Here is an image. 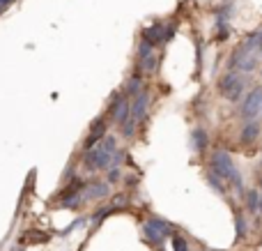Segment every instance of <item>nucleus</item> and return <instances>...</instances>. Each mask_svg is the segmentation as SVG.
Masks as SVG:
<instances>
[{
	"mask_svg": "<svg viewBox=\"0 0 262 251\" xmlns=\"http://www.w3.org/2000/svg\"><path fill=\"white\" fill-rule=\"evenodd\" d=\"M115 150H118V141H115V136L106 134L97 145H92V148H88L85 150V155H83V166H85L90 173H97V171L108 169Z\"/></svg>",
	"mask_w": 262,
	"mask_h": 251,
	"instance_id": "nucleus-1",
	"label": "nucleus"
},
{
	"mask_svg": "<svg viewBox=\"0 0 262 251\" xmlns=\"http://www.w3.org/2000/svg\"><path fill=\"white\" fill-rule=\"evenodd\" d=\"M209 169H212V173H216L219 178H223L228 184H235L237 194H244V182H242V175L239 171L235 169V161H232L230 152L223 150V148H219V150L212 152V157H209Z\"/></svg>",
	"mask_w": 262,
	"mask_h": 251,
	"instance_id": "nucleus-2",
	"label": "nucleus"
},
{
	"mask_svg": "<svg viewBox=\"0 0 262 251\" xmlns=\"http://www.w3.org/2000/svg\"><path fill=\"white\" fill-rule=\"evenodd\" d=\"M244 90H246V78L239 76V74L228 72L219 78V92H221L223 99L239 101L242 97H244Z\"/></svg>",
	"mask_w": 262,
	"mask_h": 251,
	"instance_id": "nucleus-3",
	"label": "nucleus"
},
{
	"mask_svg": "<svg viewBox=\"0 0 262 251\" xmlns=\"http://www.w3.org/2000/svg\"><path fill=\"white\" fill-rule=\"evenodd\" d=\"M131 115V104H129V97L127 92H115L113 99H111L108 104V120L111 122H115L118 127H122L124 122H127V118Z\"/></svg>",
	"mask_w": 262,
	"mask_h": 251,
	"instance_id": "nucleus-4",
	"label": "nucleus"
},
{
	"mask_svg": "<svg viewBox=\"0 0 262 251\" xmlns=\"http://www.w3.org/2000/svg\"><path fill=\"white\" fill-rule=\"evenodd\" d=\"M143 233L152 244H161L168 235H172V228H170V224H166L163 219L152 217V219H147L143 224Z\"/></svg>",
	"mask_w": 262,
	"mask_h": 251,
	"instance_id": "nucleus-5",
	"label": "nucleus"
},
{
	"mask_svg": "<svg viewBox=\"0 0 262 251\" xmlns=\"http://www.w3.org/2000/svg\"><path fill=\"white\" fill-rule=\"evenodd\" d=\"M260 104H262V88H253V90L249 92V95L244 97V101H242V118L249 122V120H255L260 115Z\"/></svg>",
	"mask_w": 262,
	"mask_h": 251,
	"instance_id": "nucleus-6",
	"label": "nucleus"
},
{
	"mask_svg": "<svg viewBox=\"0 0 262 251\" xmlns=\"http://www.w3.org/2000/svg\"><path fill=\"white\" fill-rule=\"evenodd\" d=\"M138 65H140V69H145V72H152L154 67H157V53H154V46L149 44V41H145V39H140V44H138Z\"/></svg>",
	"mask_w": 262,
	"mask_h": 251,
	"instance_id": "nucleus-7",
	"label": "nucleus"
},
{
	"mask_svg": "<svg viewBox=\"0 0 262 251\" xmlns=\"http://www.w3.org/2000/svg\"><path fill=\"white\" fill-rule=\"evenodd\" d=\"M106 132H108V124H106V120L104 118H97L95 122L90 124V134L85 136V143H83V148H92V145H97V143L101 141V138L106 136Z\"/></svg>",
	"mask_w": 262,
	"mask_h": 251,
	"instance_id": "nucleus-8",
	"label": "nucleus"
},
{
	"mask_svg": "<svg viewBox=\"0 0 262 251\" xmlns=\"http://www.w3.org/2000/svg\"><path fill=\"white\" fill-rule=\"evenodd\" d=\"M147 106H149V92L140 90L138 95L134 97V104H131V118H134L136 122H140V120L145 118V113H147Z\"/></svg>",
	"mask_w": 262,
	"mask_h": 251,
	"instance_id": "nucleus-9",
	"label": "nucleus"
},
{
	"mask_svg": "<svg viewBox=\"0 0 262 251\" xmlns=\"http://www.w3.org/2000/svg\"><path fill=\"white\" fill-rule=\"evenodd\" d=\"M108 182H92L90 187H85L83 192V201H97V198H106L108 196Z\"/></svg>",
	"mask_w": 262,
	"mask_h": 251,
	"instance_id": "nucleus-10",
	"label": "nucleus"
},
{
	"mask_svg": "<svg viewBox=\"0 0 262 251\" xmlns=\"http://www.w3.org/2000/svg\"><path fill=\"white\" fill-rule=\"evenodd\" d=\"M239 134H242L239 141L244 143V145H251V143H255V141H258V136H260V124L253 122V120H249Z\"/></svg>",
	"mask_w": 262,
	"mask_h": 251,
	"instance_id": "nucleus-11",
	"label": "nucleus"
},
{
	"mask_svg": "<svg viewBox=\"0 0 262 251\" xmlns=\"http://www.w3.org/2000/svg\"><path fill=\"white\" fill-rule=\"evenodd\" d=\"M140 90H143V78H140V74L136 72L127 81V86H124V92H127V97H136Z\"/></svg>",
	"mask_w": 262,
	"mask_h": 251,
	"instance_id": "nucleus-12",
	"label": "nucleus"
},
{
	"mask_svg": "<svg viewBox=\"0 0 262 251\" xmlns=\"http://www.w3.org/2000/svg\"><path fill=\"white\" fill-rule=\"evenodd\" d=\"M191 145H193L195 152H205V148H207V134H205L203 129H195V132L191 134Z\"/></svg>",
	"mask_w": 262,
	"mask_h": 251,
	"instance_id": "nucleus-13",
	"label": "nucleus"
},
{
	"mask_svg": "<svg viewBox=\"0 0 262 251\" xmlns=\"http://www.w3.org/2000/svg\"><path fill=\"white\" fill-rule=\"evenodd\" d=\"M246 210H249L251 215H255V212L260 210V194H258V189H251V192L246 194Z\"/></svg>",
	"mask_w": 262,
	"mask_h": 251,
	"instance_id": "nucleus-14",
	"label": "nucleus"
},
{
	"mask_svg": "<svg viewBox=\"0 0 262 251\" xmlns=\"http://www.w3.org/2000/svg\"><path fill=\"white\" fill-rule=\"evenodd\" d=\"M207 182L212 184L214 189H216V194H221V196L226 194V184H228V182H226L223 178H219L216 173H212V171H209V173H207Z\"/></svg>",
	"mask_w": 262,
	"mask_h": 251,
	"instance_id": "nucleus-15",
	"label": "nucleus"
},
{
	"mask_svg": "<svg viewBox=\"0 0 262 251\" xmlns=\"http://www.w3.org/2000/svg\"><path fill=\"white\" fill-rule=\"evenodd\" d=\"M134 132H136V120L129 115L127 122L122 124V136H124V138H131V136H134Z\"/></svg>",
	"mask_w": 262,
	"mask_h": 251,
	"instance_id": "nucleus-16",
	"label": "nucleus"
},
{
	"mask_svg": "<svg viewBox=\"0 0 262 251\" xmlns=\"http://www.w3.org/2000/svg\"><path fill=\"white\" fill-rule=\"evenodd\" d=\"M172 251H191L189 244H186L184 238H180V235H172Z\"/></svg>",
	"mask_w": 262,
	"mask_h": 251,
	"instance_id": "nucleus-17",
	"label": "nucleus"
},
{
	"mask_svg": "<svg viewBox=\"0 0 262 251\" xmlns=\"http://www.w3.org/2000/svg\"><path fill=\"white\" fill-rule=\"evenodd\" d=\"M235 224H237V240H242V238H244V233H246V221H244V217L237 215V217H235Z\"/></svg>",
	"mask_w": 262,
	"mask_h": 251,
	"instance_id": "nucleus-18",
	"label": "nucleus"
},
{
	"mask_svg": "<svg viewBox=\"0 0 262 251\" xmlns=\"http://www.w3.org/2000/svg\"><path fill=\"white\" fill-rule=\"evenodd\" d=\"M122 178V171H120V166H111V173H108V180L106 182H118V180Z\"/></svg>",
	"mask_w": 262,
	"mask_h": 251,
	"instance_id": "nucleus-19",
	"label": "nucleus"
},
{
	"mask_svg": "<svg viewBox=\"0 0 262 251\" xmlns=\"http://www.w3.org/2000/svg\"><path fill=\"white\" fill-rule=\"evenodd\" d=\"M12 3H14V0H0V14H3L5 9H7L9 5H12Z\"/></svg>",
	"mask_w": 262,
	"mask_h": 251,
	"instance_id": "nucleus-20",
	"label": "nucleus"
},
{
	"mask_svg": "<svg viewBox=\"0 0 262 251\" xmlns=\"http://www.w3.org/2000/svg\"><path fill=\"white\" fill-rule=\"evenodd\" d=\"M258 212H262V196H260V210Z\"/></svg>",
	"mask_w": 262,
	"mask_h": 251,
	"instance_id": "nucleus-21",
	"label": "nucleus"
},
{
	"mask_svg": "<svg viewBox=\"0 0 262 251\" xmlns=\"http://www.w3.org/2000/svg\"><path fill=\"white\" fill-rule=\"evenodd\" d=\"M260 115H262V104H260Z\"/></svg>",
	"mask_w": 262,
	"mask_h": 251,
	"instance_id": "nucleus-22",
	"label": "nucleus"
},
{
	"mask_svg": "<svg viewBox=\"0 0 262 251\" xmlns=\"http://www.w3.org/2000/svg\"><path fill=\"white\" fill-rule=\"evenodd\" d=\"M260 72H262V69H260Z\"/></svg>",
	"mask_w": 262,
	"mask_h": 251,
	"instance_id": "nucleus-23",
	"label": "nucleus"
}]
</instances>
